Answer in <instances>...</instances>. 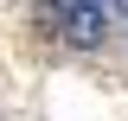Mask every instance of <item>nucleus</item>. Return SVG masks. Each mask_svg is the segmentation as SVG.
Listing matches in <instances>:
<instances>
[{
  "label": "nucleus",
  "instance_id": "f03ea898",
  "mask_svg": "<svg viewBox=\"0 0 128 121\" xmlns=\"http://www.w3.org/2000/svg\"><path fill=\"white\" fill-rule=\"evenodd\" d=\"M102 13H109V26H128V0H102Z\"/></svg>",
  "mask_w": 128,
  "mask_h": 121
},
{
  "label": "nucleus",
  "instance_id": "f257e3e1",
  "mask_svg": "<svg viewBox=\"0 0 128 121\" xmlns=\"http://www.w3.org/2000/svg\"><path fill=\"white\" fill-rule=\"evenodd\" d=\"M51 26L70 38V45H102V32H109V13H102V0H45Z\"/></svg>",
  "mask_w": 128,
  "mask_h": 121
}]
</instances>
